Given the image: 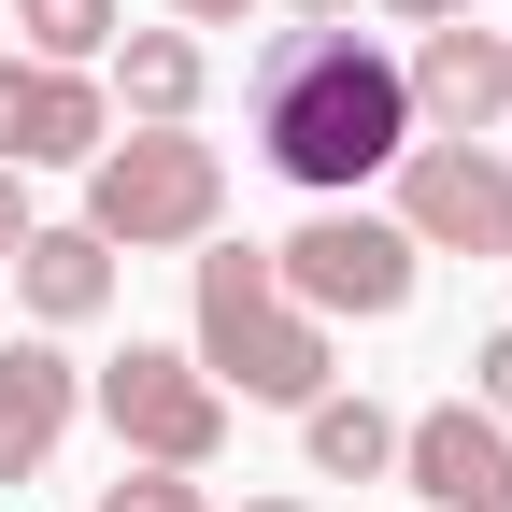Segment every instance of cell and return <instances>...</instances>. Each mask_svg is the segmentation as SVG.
I'll list each match as a JSON object with an SVG mask.
<instances>
[{"label": "cell", "instance_id": "cell-1", "mask_svg": "<svg viewBox=\"0 0 512 512\" xmlns=\"http://www.w3.org/2000/svg\"><path fill=\"white\" fill-rule=\"evenodd\" d=\"M242 114H256V157H271L285 185H313V200H356L370 171L413 157V86H399V57H384L370 29H342V15H299V29L256 43Z\"/></svg>", "mask_w": 512, "mask_h": 512}, {"label": "cell", "instance_id": "cell-2", "mask_svg": "<svg viewBox=\"0 0 512 512\" xmlns=\"http://www.w3.org/2000/svg\"><path fill=\"white\" fill-rule=\"evenodd\" d=\"M200 356L228 399H271V413H313L328 399V328L271 285V242H214L200 256Z\"/></svg>", "mask_w": 512, "mask_h": 512}, {"label": "cell", "instance_id": "cell-3", "mask_svg": "<svg viewBox=\"0 0 512 512\" xmlns=\"http://www.w3.org/2000/svg\"><path fill=\"white\" fill-rule=\"evenodd\" d=\"M228 214V157L200 143V128H128V143L86 157V228L114 256H157V242H214Z\"/></svg>", "mask_w": 512, "mask_h": 512}, {"label": "cell", "instance_id": "cell-4", "mask_svg": "<svg viewBox=\"0 0 512 512\" xmlns=\"http://www.w3.org/2000/svg\"><path fill=\"white\" fill-rule=\"evenodd\" d=\"M271 285L313 313V328H384V313H413V228L370 214V200H313L285 242H271Z\"/></svg>", "mask_w": 512, "mask_h": 512}, {"label": "cell", "instance_id": "cell-5", "mask_svg": "<svg viewBox=\"0 0 512 512\" xmlns=\"http://www.w3.org/2000/svg\"><path fill=\"white\" fill-rule=\"evenodd\" d=\"M86 399L114 427V456H143V470H214L228 456V384L185 356V342H128Z\"/></svg>", "mask_w": 512, "mask_h": 512}, {"label": "cell", "instance_id": "cell-6", "mask_svg": "<svg viewBox=\"0 0 512 512\" xmlns=\"http://www.w3.org/2000/svg\"><path fill=\"white\" fill-rule=\"evenodd\" d=\"M399 228H413V256H512V157L498 143H413Z\"/></svg>", "mask_w": 512, "mask_h": 512}, {"label": "cell", "instance_id": "cell-7", "mask_svg": "<svg viewBox=\"0 0 512 512\" xmlns=\"http://www.w3.org/2000/svg\"><path fill=\"white\" fill-rule=\"evenodd\" d=\"M399 86H413V143H484V128L512 114V29L441 15V29L399 57Z\"/></svg>", "mask_w": 512, "mask_h": 512}, {"label": "cell", "instance_id": "cell-8", "mask_svg": "<svg viewBox=\"0 0 512 512\" xmlns=\"http://www.w3.org/2000/svg\"><path fill=\"white\" fill-rule=\"evenodd\" d=\"M399 484H413L427 512H512V427H498L484 399L413 413V427H399Z\"/></svg>", "mask_w": 512, "mask_h": 512}, {"label": "cell", "instance_id": "cell-9", "mask_svg": "<svg viewBox=\"0 0 512 512\" xmlns=\"http://www.w3.org/2000/svg\"><path fill=\"white\" fill-rule=\"evenodd\" d=\"M114 143V100L86 72H43V57H0V171H72Z\"/></svg>", "mask_w": 512, "mask_h": 512}, {"label": "cell", "instance_id": "cell-10", "mask_svg": "<svg viewBox=\"0 0 512 512\" xmlns=\"http://www.w3.org/2000/svg\"><path fill=\"white\" fill-rule=\"evenodd\" d=\"M86 413V370L57 356V342H0V484H29L57 441H72Z\"/></svg>", "mask_w": 512, "mask_h": 512}, {"label": "cell", "instance_id": "cell-11", "mask_svg": "<svg viewBox=\"0 0 512 512\" xmlns=\"http://www.w3.org/2000/svg\"><path fill=\"white\" fill-rule=\"evenodd\" d=\"M0 271H15V299H29V328H86V313L114 299V242L72 214V228H29L15 256H0Z\"/></svg>", "mask_w": 512, "mask_h": 512}, {"label": "cell", "instance_id": "cell-12", "mask_svg": "<svg viewBox=\"0 0 512 512\" xmlns=\"http://www.w3.org/2000/svg\"><path fill=\"white\" fill-rule=\"evenodd\" d=\"M200 86H214L200 29H114V100H128V128H185Z\"/></svg>", "mask_w": 512, "mask_h": 512}, {"label": "cell", "instance_id": "cell-13", "mask_svg": "<svg viewBox=\"0 0 512 512\" xmlns=\"http://www.w3.org/2000/svg\"><path fill=\"white\" fill-rule=\"evenodd\" d=\"M299 441H313V470H328V484H384V470H399V413L342 399V384H328V399L299 413Z\"/></svg>", "mask_w": 512, "mask_h": 512}, {"label": "cell", "instance_id": "cell-14", "mask_svg": "<svg viewBox=\"0 0 512 512\" xmlns=\"http://www.w3.org/2000/svg\"><path fill=\"white\" fill-rule=\"evenodd\" d=\"M15 29L43 72H86V57H114V0H15Z\"/></svg>", "mask_w": 512, "mask_h": 512}, {"label": "cell", "instance_id": "cell-15", "mask_svg": "<svg viewBox=\"0 0 512 512\" xmlns=\"http://www.w3.org/2000/svg\"><path fill=\"white\" fill-rule=\"evenodd\" d=\"M100 512H214V498H200V470H143V456H128L100 484Z\"/></svg>", "mask_w": 512, "mask_h": 512}, {"label": "cell", "instance_id": "cell-16", "mask_svg": "<svg viewBox=\"0 0 512 512\" xmlns=\"http://www.w3.org/2000/svg\"><path fill=\"white\" fill-rule=\"evenodd\" d=\"M470 399H484V413H498V427H512V328H498V342H484V356H470Z\"/></svg>", "mask_w": 512, "mask_h": 512}, {"label": "cell", "instance_id": "cell-17", "mask_svg": "<svg viewBox=\"0 0 512 512\" xmlns=\"http://www.w3.org/2000/svg\"><path fill=\"white\" fill-rule=\"evenodd\" d=\"M29 228H43V214H29V171H0V256H15Z\"/></svg>", "mask_w": 512, "mask_h": 512}, {"label": "cell", "instance_id": "cell-18", "mask_svg": "<svg viewBox=\"0 0 512 512\" xmlns=\"http://www.w3.org/2000/svg\"><path fill=\"white\" fill-rule=\"evenodd\" d=\"M384 15H399V29H441V15H470V0H384Z\"/></svg>", "mask_w": 512, "mask_h": 512}, {"label": "cell", "instance_id": "cell-19", "mask_svg": "<svg viewBox=\"0 0 512 512\" xmlns=\"http://www.w3.org/2000/svg\"><path fill=\"white\" fill-rule=\"evenodd\" d=\"M171 15H185V29H228V15H242V0H171Z\"/></svg>", "mask_w": 512, "mask_h": 512}, {"label": "cell", "instance_id": "cell-20", "mask_svg": "<svg viewBox=\"0 0 512 512\" xmlns=\"http://www.w3.org/2000/svg\"><path fill=\"white\" fill-rule=\"evenodd\" d=\"M242 512H313V498H242Z\"/></svg>", "mask_w": 512, "mask_h": 512}, {"label": "cell", "instance_id": "cell-21", "mask_svg": "<svg viewBox=\"0 0 512 512\" xmlns=\"http://www.w3.org/2000/svg\"><path fill=\"white\" fill-rule=\"evenodd\" d=\"M285 15H342V0H285Z\"/></svg>", "mask_w": 512, "mask_h": 512}]
</instances>
